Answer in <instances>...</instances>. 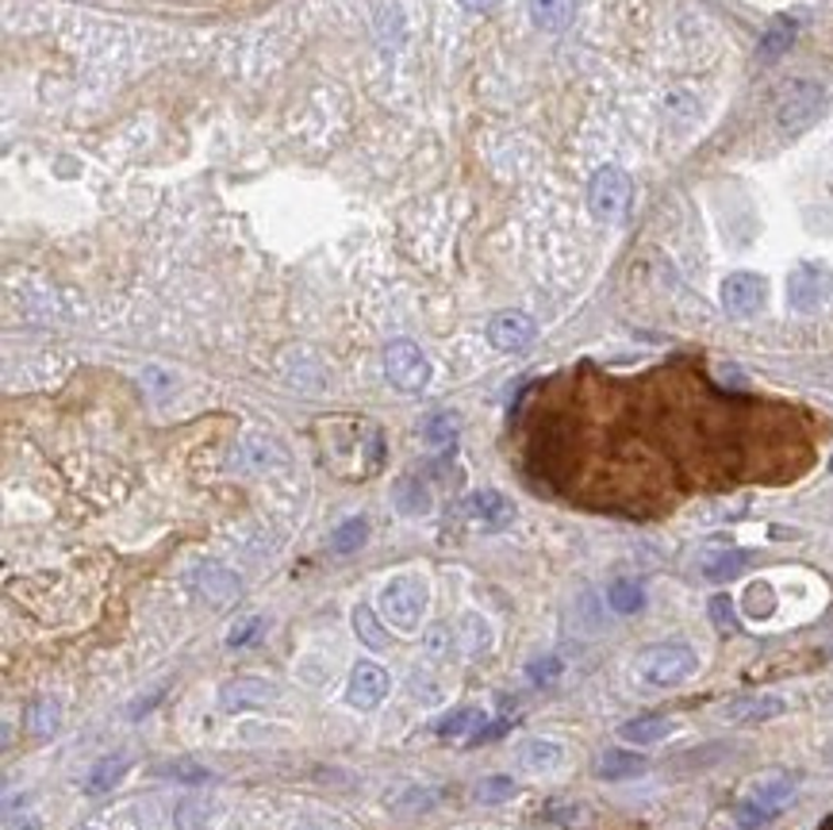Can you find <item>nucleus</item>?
<instances>
[{
    "label": "nucleus",
    "mask_w": 833,
    "mask_h": 830,
    "mask_svg": "<svg viewBox=\"0 0 833 830\" xmlns=\"http://www.w3.org/2000/svg\"><path fill=\"white\" fill-rule=\"evenodd\" d=\"M695 669H700V654H695V646L684 643V638L646 646V650L638 654V661H634V673H638L646 685H653V689L684 685Z\"/></svg>",
    "instance_id": "obj_1"
},
{
    "label": "nucleus",
    "mask_w": 833,
    "mask_h": 830,
    "mask_svg": "<svg viewBox=\"0 0 833 830\" xmlns=\"http://www.w3.org/2000/svg\"><path fill=\"white\" fill-rule=\"evenodd\" d=\"M426 604H431V589H426V581L415 573L392 576L377 596V612L385 615V623L403 630V635L419 630V623H423L426 615Z\"/></svg>",
    "instance_id": "obj_2"
},
{
    "label": "nucleus",
    "mask_w": 833,
    "mask_h": 830,
    "mask_svg": "<svg viewBox=\"0 0 833 830\" xmlns=\"http://www.w3.org/2000/svg\"><path fill=\"white\" fill-rule=\"evenodd\" d=\"M796 788H799V780L791 777V773H772V777H760L757 785L749 788V796L737 804V811H734L737 827H742V830H765L783 808H788L791 800H796Z\"/></svg>",
    "instance_id": "obj_3"
},
{
    "label": "nucleus",
    "mask_w": 833,
    "mask_h": 830,
    "mask_svg": "<svg viewBox=\"0 0 833 830\" xmlns=\"http://www.w3.org/2000/svg\"><path fill=\"white\" fill-rule=\"evenodd\" d=\"M822 112H826V85L811 82V77L791 82L788 89L776 97V123H780V131H788V136H803L807 128H814V123L822 120Z\"/></svg>",
    "instance_id": "obj_4"
},
{
    "label": "nucleus",
    "mask_w": 833,
    "mask_h": 830,
    "mask_svg": "<svg viewBox=\"0 0 833 830\" xmlns=\"http://www.w3.org/2000/svg\"><path fill=\"white\" fill-rule=\"evenodd\" d=\"M630 201H634V185L618 165H603V170L592 177L588 208L595 219H603V224H618V219L630 212Z\"/></svg>",
    "instance_id": "obj_5"
},
{
    "label": "nucleus",
    "mask_w": 833,
    "mask_h": 830,
    "mask_svg": "<svg viewBox=\"0 0 833 830\" xmlns=\"http://www.w3.org/2000/svg\"><path fill=\"white\" fill-rule=\"evenodd\" d=\"M385 377L392 381V389L411 397V392H423L431 385V362H426V354L415 343L396 338L385 351Z\"/></svg>",
    "instance_id": "obj_6"
},
{
    "label": "nucleus",
    "mask_w": 833,
    "mask_h": 830,
    "mask_svg": "<svg viewBox=\"0 0 833 830\" xmlns=\"http://www.w3.org/2000/svg\"><path fill=\"white\" fill-rule=\"evenodd\" d=\"M830 292H833V273L822 262H803V266H796L791 277H788L791 312H803V315L819 312V308L830 300Z\"/></svg>",
    "instance_id": "obj_7"
},
{
    "label": "nucleus",
    "mask_w": 833,
    "mask_h": 830,
    "mask_svg": "<svg viewBox=\"0 0 833 830\" xmlns=\"http://www.w3.org/2000/svg\"><path fill=\"white\" fill-rule=\"evenodd\" d=\"M722 308H726V315H734V320H753V315L765 308L768 300V281L760 273H729L726 281H722Z\"/></svg>",
    "instance_id": "obj_8"
},
{
    "label": "nucleus",
    "mask_w": 833,
    "mask_h": 830,
    "mask_svg": "<svg viewBox=\"0 0 833 830\" xmlns=\"http://www.w3.org/2000/svg\"><path fill=\"white\" fill-rule=\"evenodd\" d=\"M783 711H788V700H780V696H768V692H757V696H737V700L722 703V723H734V726H753V723H772V719H780Z\"/></svg>",
    "instance_id": "obj_9"
},
{
    "label": "nucleus",
    "mask_w": 833,
    "mask_h": 830,
    "mask_svg": "<svg viewBox=\"0 0 833 830\" xmlns=\"http://www.w3.org/2000/svg\"><path fill=\"white\" fill-rule=\"evenodd\" d=\"M534 335H538V323L530 320L527 312H499L488 320V343L504 354L527 351V346L534 343Z\"/></svg>",
    "instance_id": "obj_10"
},
{
    "label": "nucleus",
    "mask_w": 833,
    "mask_h": 830,
    "mask_svg": "<svg viewBox=\"0 0 833 830\" xmlns=\"http://www.w3.org/2000/svg\"><path fill=\"white\" fill-rule=\"evenodd\" d=\"M465 516L476 527H484V531H504V527L515 524V504L499 488H480V493H473L465 500Z\"/></svg>",
    "instance_id": "obj_11"
},
{
    "label": "nucleus",
    "mask_w": 833,
    "mask_h": 830,
    "mask_svg": "<svg viewBox=\"0 0 833 830\" xmlns=\"http://www.w3.org/2000/svg\"><path fill=\"white\" fill-rule=\"evenodd\" d=\"M388 689H392V677H388L385 669L372 666V661H357L354 673H350L346 700H350L357 711H372L388 696Z\"/></svg>",
    "instance_id": "obj_12"
},
{
    "label": "nucleus",
    "mask_w": 833,
    "mask_h": 830,
    "mask_svg": "<svg viewBox=\"0 0 833 830\" xmlns=\"http://www.w3.org/2000/svg\"><path fill=\"white\" fill-rule=\"evenodd\" d=\"M281 700V689H273L269 681H258V677H238V681L224 685L219 692V703L227 711H250V708H266V703Z\"/></svg>",
    "instance_id": "obj_13"
},
{
    "label": "nucleus",
    "mask_w": 833,
    "mask_h": 830,
    "mask_svg": "<svg viewBox=\"0 0 833 830\" xmlns=\"http://www.w3.org/2000/svg\"><path fill=\"white\" fill-rule=\"evenodd\" d=\"M519 765L527 773H558L565 765V746L558 739H527L519 750Z\"/></svg>",
    "instance_id": "obj_14"
},
{
    "label": "nucleus",
    "mask_w": 833,
    "mask_h": 830,
    "mask_svg": "<svg viewBox=\"0 0 833 830\" xmlns=\"http://www.w3.org/2000/svg\"><path fill=\"white\" fill-rule=\"evenodd\" d=\"M649 769V762L634 750H607V754L595 762V777L599 780H634Z\"/></svg>",
    "instance_id": "obj_15"
},
{
    "label": "nucleus",
    "mask_w": 833,
    "mask_h": 830,
    "mask_svg": "<svg viewBox=\"0 0 833 830\" xmlns=\"http://www.w3.org/2000/svg\"><path fill=\"white\" fill-rule=\"evenodd\" d=\"M796 35H799V20H791V15H780V20H772L765 28V35H760V43H757V58L760 62L783 58V54L791 51V43H796Z\"/></svg>",
    "instance_id": "obj_16"
},
{
    "label": "nucleus",
    "mask_w": 833,
    "mask_h": 830,
    "mask_svg": "<svg viewBox=\"0 0 833 830\" xmlns=\"http://www.w3.org/2000/svg\"><path fill=\"white\" fill-rule=\"evenodd\" d=\"M749 561H753L749 550H714L700 561V569L707 581L726 584V581H734V576H742L745 569H749Z\"/></svg>",
    "instance_id": "obj_17"
},
{
    "label": "nucleus",
    "mask_w": 833,
    "mask_h": 830,
    "mask_svg": "<svg viewBox=\"0 0 833 830\" xmlns=\"http://www.w3.org/2000/svg\"><path fill=\"white\" fill-rule=\"evenodd\" d=\"M196 584H201L204 600H212V604H231V600H238V576L224 565H204L196 573Z\"/></svg>",
    "instance_id": "obj_18"
},
{
    "label": "nucleus",
    "mask_w": 833,
    "mask_h": 830,
    "mask_svg": "<svg viewBox=\"0 0 833 830\" xmlns=\"http://www.w3.org/2000/svg\"><path fill=\"white\" fill-rule=\"evenodd\" d=\"M669 734H672V719H664V715H638V719H630V723L618 726V739L634 742V746H653V742L669 739Z\"/></svg>",
    "instance_id": "obj_19"
},
{
    "label": "nucleus",
    "mask_w": 833,
    "mask_h": 830,
    "mask_svg": "<svg viewBox=\"0 0 833 830\" xmlns=\"http://www.w3.org/2000/svg\"><path fill=\"white\" fill-rule=\"evenodd\" d=\"M484 711L476 708H462V711H450V715H442L439 723H434V734H442V739H476V734L484 731Z\"/></svg>",
    "instance_id": "obj_20"
},
{
    "label": "nucleus",
    "mask_w": 833,
    "mask_h": 830,
    "mask_svg": "<svg viewBox=\"0 0 833 830\" xmlns=\"http://www.w3.org/2000/svg\"><path fill=\"white\" fill-rule=\"evenodd\" d=\"M576 0H530V20L542 31H565L573 23Z\"/></svg>",
    "instance_id": "obj_21"
},
{
    "label": "nucleus",
    "mask_w": 833,
    "mask_h": 830,
    "mask_svg": "<svg viewBox=\"0 0 833 830\" xmlns=\"http://www.w3.org/2000/svg\"><path fill=\"white\" fill-rule=\"evenodd\" d=\"M131 769V762H127L123 754H116V757H105V762H97L93 765V773L85 777V793H93V796H100V793H112V788L123 780V773Z\"/></svg>",
    "instance_id": "obj_22"
},
{
    "label": "nucleus",
    "mask_w": 833,
    "mask_h": 830,
    "mask_svg": "<svg viewBox=\"0 0 833 830\" xmlns=\"http://www.w3.org/2000/svg\"><path fill=\"white\" fill-rule=\"evenodd\" d=\"M607 604H610V612H618V615H634L646 607V589H641V581L618 576V581H610V589H607Z\"/></svg>",
    "instance_id": "obj_23"
},
{
    "label": "nucleus",
    "mask_w": 833,
    "mask_h": 830,
    "mask_svg": "<svg viewBox=\"0 0 833 830\" xmlns=\"http://www.w3.org/2000/svg\"><path fill=\"white\" fill-rule=\"evenodd\" d=\"M28 726L35 739H51L62 726V703L58 700H35L28 711Z\"/></svg>",
    "instance_id": "obj_24"
},
{
    "label": "nucleus",
    "mask_w": 833,
    "mask_h": 830,
    "mask_svg": "<svg viewBox=\"0 0 833 830\" xmlns=\"http://www.w3.org/2000/svg\"><path fill=\"white\" fill-rule=\"evenodd\" d=\"M365 539H369V524H365L361 516L346 519V524H338L335 531H331V550H335V553H354V550L365 547Z\"/></svg>",
    "instance_id": "obj_25"
},
{
    "label": "nucleus",
    "mask_w": 833,
    "mask_h": 830,
    "mask_svg": "<svg viewBox=\"0 0 833 830\" xmlns=\"http://www.w3.org/2000/svg\"><path fill=\"white\" fill-rule=\"evenodd\" d=\"M396 504H400L403 516H426V511H431V493H426L419 481L408 477L396 485Z\"/></svg>",
    "instance_id": "obj_26"
},
{
    "label": "nucleus",
    "mask_w": 833,
    "mask_h": 830,
    "mask_svg": "<svg viewBox=\"0 0 833 830\" xmlns=\"http://www.w3.org/2000/svg\"><path fill=\"white\" fill-rule=\"evenodd\" d=\"M457 431H462V423H457V416H450V412H439L423 423V439L431 442V446H450V442L457 439Z\"/></svg>",
    "instance_id": "obj_27"
},
{
    "label": "nucleus",
    "mask_w": 833,
    "mask_h": 830,
    "mask_svg": "<svg viewBox=\"0 0 833 830\" xmlns=\"http://www.w3.org/2000/svg\"><path fill=\"white\" fill-rule=\"evenodd\" d=\"M354 630L372 646V650H385V646H388V635L380 630V623L372 619V607H365V604L354 607Z\"/></svg>",
    "instance_id": "obj_28"
},
{
    "label": "nucleus",
    "mask_w": 833,
    "mask_h": 830,
    "mask_svg": "<svg viewBox=\"0 0 833 830\" xmlns=\"http://www.w3.org/2000/svg\"><path fill=\"white\" fill-rule=\"evenodd\" d=\"M745 612H749L753 619H768V615L776 612V596L765 581L749 584V592H745Z\"/></svg>",
    "instance_id": "obj_29"
},
{
    "label": "nucleus",
    "mask_w": 833,
    "mask_h": 830,
    "mask_svg": "<svg viewBox=\"0 0 833 830\" xmlns=\"http://www.w3.org/2000/svg\"><path fill=\"white\" fill-rule=\"evenodd\" d=\"M515 796V780L511 777H484L476 785V800L480 804H504Z\"/></svg>",
    "instance_id": "obj_30"
},
{
    "label": "nucleus",
    "mask_w": 833,
    "mask_h": 830,
    "mask_svg": "<svg viewBox=\"0 0 833 830\" xmlns=\"http://www.w3.org/2000/svg\"><path fill=\"white\" fill-rule=\"evenodd\" d=\"M561 658H553V654H545V658H538V661H530V669H527V677L534 685H553L561 677Z\"/></svg>",
    "instance_id": "obj_31"
},
{
    "label": "nucleus",
    "mask_w": 833,
    "mask_h": 830,
    "mask_svg": "<svg viewBox=\"0 0 833 830\" xmlns=\"http://www.w3.org/2000/svg\"><path fill=\"white\" fill-rule=\"evenodd\" d=\"M258 630H261V619H258V615H246V619H238L235 627L227 630V646H231V650H242V646L250 643V638L258 635Z\"/></svg>",
    "instance_id": "obj_32"
},
{
    "label": "nucleus",
    "mask_w": 833,
    "mask_h": 830,
    "mask_svg": "<svg viewBox=\"0 0 833 830\" xmlns=\"http://www.w3.org/2000/svg\"><path fill=\"white\" fill-rule=\"evenodd\" d=\"M711 619H714V627L726 635V630H734L737 627V619H734V600L729 596H714L711 600Z\"/></svg>",
    "instance_id": "obj_33"
},
{
    "label": "nucleus",
    "mask_w": 833,
    "mask_h": 830,
    "mask_svg": "<svg viewBox=\"0 0 833 830\" xmlns=\"http://www.w3.org/2000/svg\"><path fill=\"white\" fill-rule=\"evenodd\" d=\"M165 777L185 780V785H204V780H208V769H204V765H193V762H173L170 769H165Z\"/></svg>",
    "instance_id": "obj_34"
},
{
    "label": "nucleus",
    "mask_w": 833,
    "mask_h": 830,
    "mask_svg": "<svg viewBox=\"0 0 833 830\" xmlns=\"http://www.w3.org/2000/svg\"><path fill=\"white\" fill-rule=\"evenodd\" d=\"M4 830H39V823H35V816H23L20 823H15L12 816H8V823H4Z\"/></svg>",
    "instance_id": "obj_35"
},
{
    "label": "nucleus",
    "mask_w": 833,
    "mask_h": 830,
    "mask_svg": "<svg viewBox=\"0 0 833 830\" xmlns=\"http://www.w3.org/2000/svg\"><path fill=\"white\" fill-rule=\"evenodd\" d=\"M465 8H473V12H488V8H496L499 0H462Z\"/></svg>",
    "instance_id": "obj_36"
}]
</instances>
